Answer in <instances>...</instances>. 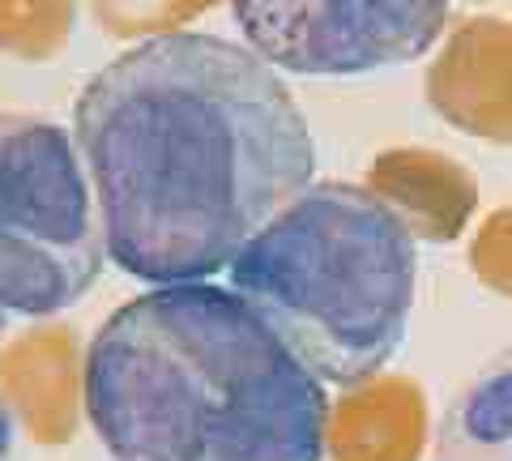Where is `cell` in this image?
<instances>
[{
    "label": "cell",
    "mask_w": 512,
    "mask_h": 461,
    "mask_svg": "<svg viewBox=\"0 0 512 461\" xmlns=\"http://www.w3.org/2000/svg\"><path fill=\"white\" fill-rule=\"evenodd\" d=\"M107 257L141 282H205L312 184L308 120L274 65L218 35H154L73 111Z\"/></svg>",
    "instance_id": "1"
},
{
    "label": "cell",
    "mask_w": 512,
    "mask_h": 461,
    "mask_svg": "<svg viewBox=\"0 0 512 461\" xmlns=\"http://www.w3.org/2000/svg\"><path fill=\"white\" fill-rule=\"evenodd\" d=\"M82 402L111 461H325V380L210 278L111 312L86 351Z\"/></svg>",
    "instance_id": "2"
},
{
    "label": "cell",
    "mask_w": 512,
    "mask_h": 461,
    "mask_svg": "<svg viewBox=\"0 0 512 461\" xmlns=\"http://www.w3.org/2000/svg\"><path fill=\"white\" fill-rule=\"evenodd\" d=\"M107 235L77 141L52 120L0 116V308L52 316L103 274Z\"/></svg>",
    "instance_id": "4"
},
{
    "label": "cell",
    "mask_w": 512,
    "mask_h": 461,
    "mask_svg": "<svg viewBox=\"0 0 512 461\" xmlns=\"http://www.w3.org/2000/svg\"><path fill=\"white\" fill-rule=\"evenodd\" d=\"M436 461H512V342L448 402L436 432Z\"/></svg>",
    "instance_id": "6"
},
{
    "label": "cell",
    "mask_w": 512,
    "mask_h": 461,
    "mask_svg": "<svg viewBox=\"0 0 512 461\" xmlns=\"http://www.w3.org/2000/svg\"><path fill=\"white\" fill-rule=\"evenodd\" d=\"M13 453H18V415L0 393V461H13Z\"/></svg>",
    "instance_id": "7"
},
{
    "label": "cell",
    "mask_w": 512,
    "mask_h": 461,
    "mask_svg": "<svg viewBox=\"0 0 512 461\" xmlns=\"http://www.w3.org/2000/svg\"><path fill=\"white\" fill-rule=\"evenodd\" d=\"M231 18L265 65L303 77H355L436 47L448 0H231Z\"/></svg>",
    "instance_id": "5"
},
{
    "label": "cell",
    "mask_w": 512,
    "mask_h": 461,
    "mask_svg": "<svg viewBox=\"0 0 512 461\" xmlns=\"http://www.w3.org/2000/svg\"><path fill=\"white\" fill-rule=\"evenodd\" d=\"M231 291L325 385H363L397 355L419 252L393 205L312 180L231 261Z\"/></svg>",
    "instance_id": "3"
}]
</instances>
